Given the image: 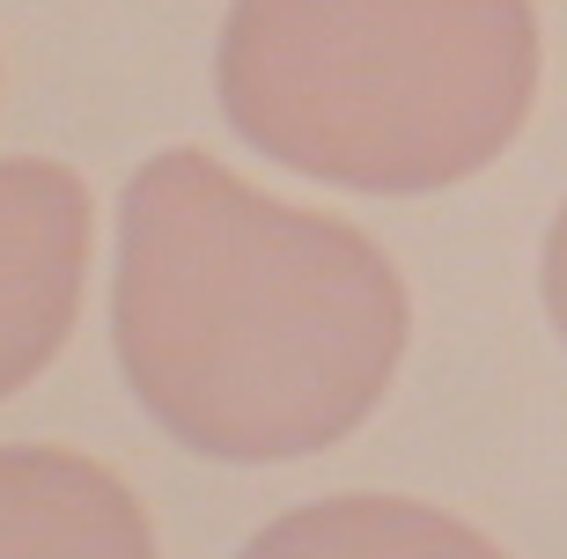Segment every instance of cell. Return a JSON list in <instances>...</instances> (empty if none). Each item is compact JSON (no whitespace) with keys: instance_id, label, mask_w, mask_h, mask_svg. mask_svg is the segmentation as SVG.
I'll list each match as a JSON object with an SVG mask.
<instances>
[{"instance_id":"6da1fadb","label":"cell","mask_w":567,"mask_h":559,"mask_svg":"<svg viewBox=\"0 0 567 559\" xmlns=\"http://www.w3.org/2000/svg\"><path fill=\"white\" fill-rule=\"evenodd\" d=\"M413 339L377 236L169 147L118 199L111 346L169 442L214 464H288L383 405Z\"/></svg>"},{"instance_id":"7a4b0ae2","label":"cell","mask_w":567,"mask_h":559,"mask_svg":"<svg viewBox=\"0 0 567 559\" xmlns=\"http://www.w3.org/2000/svg\"><path fill=\"white\" fill-rule=\"evenodd\" d=\"M221 118L317 185L413 199L480 177L538 96L530 0H229Z\"/></svg>"},{"instance_id":"3957f363","label":"cell","mask_w":567,"mask_h":559,"mask_svg":"<svg viewBox=\"0 0 567 559\" xmlns=\"http://www.w3.org/2000/svg\"><path fill=\"white\" fill-rule=\"evenodd\" d=\"M96 207L66 163L8 155L0 163V397L38 383L66 346L89 288Z\"/></svg>"},{"instance_id":"277c9868","label":"cell","mask_w":567,"mask_h":559,"mask_svg":"<svg viewBox=\"0 0 567 559\" xmlns=\"http://www.w3.org/2000/svg\"><path fill=\"white\" fill-rule=\"evenodd\" d=\"M0 559H155V530L111 464L0 442Z\"/></svg>"},{"instance_id":"5b68a950","label":"cell","mask_w":567,"mask_h":559,"mask_svg":"<svg viewBox=\"0 0 567 559\" xmlns=\"http://www.w3.org/2000/svg\"><path fill=\"white\" fill-rule=\"evenodd\" d=\"M236 559H508L472 522L399 494H332L266 522Z\"/></svg>"},{"instance_id":"8992f818","label":"cell","mask_w":567,"mask_h":559,"mask_svg":"<svg viewBox=\"0 0 567 559\" xmlns=\"http://www.w3.org/2000/svg\"><path fill=\"white\" fill-rule=\"evenodd\" d=\"M546 310H553V332L567 339V199L546 228Z\"/></svg>"}]
</instances>
